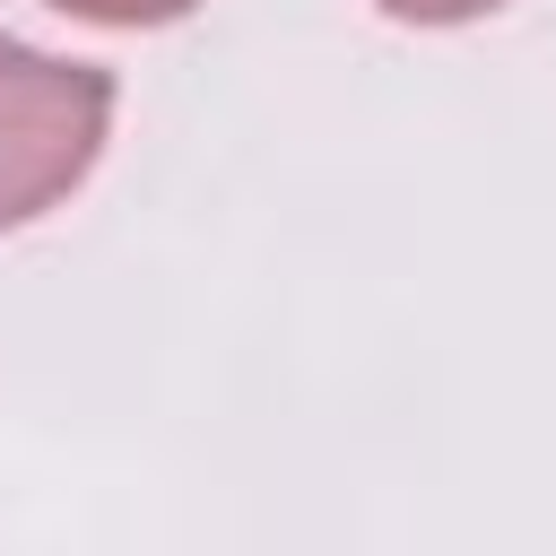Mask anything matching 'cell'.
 I'll return each mask as SVG.
<instances>
[{
    "instance_id": "1",
    "label": "cell",
    "mask_w": 556,
    "mask_h": 556,
    "mask_svg": "<svg viewBox=\"0 0 556 556\" xmlns=\"http://www.w3.org/2000/svg\"><path fill=\"white\" fill-rule=\"evenodd\" d=\"M113 139V78L0 35V235L61 208Z\"/></svg>"
},
{
    "instance_id": "2",
    "label": "cell",
    "mask_w": 556,
    "mask_h": 556,
    "mask_svg": "<svg viewBox=\"0 0 556 556\" xmlns=\"http://www.w3.org/2000/svg\"><path fill=\"white\" fill-rule=\"evenodd\" d=\"M43 9L87 17V26H174V17H191L200 0H43Z\"/></svg>"
},
{
    "instance_id": "3",
    "label": "cell",
    "mask_w": 556,
    "mask_h": 556,
    "mask_svg": "<svg viewBox=\"0 0 556 556\" xmlns=\"http://www.w3.org/2000/svg\"><path fill=\"white\" fill-rule=\"evenodd\" d=\"M382 17H400V26H469V17H486V9H504V0H374Z\"/></svg>"
}]
</instances>
